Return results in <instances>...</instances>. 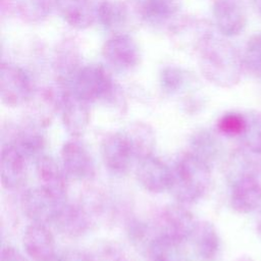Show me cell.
Here are the masks:
<instances>
[{
    "mask_svg": "<svg viewBox=\"0 0 261 261\" xmlns=\"http://www.w3.org/2000/svg\"><path fill=\"white\" fill-rule=\"evenodd\" d=\"M199 49L200 67L210 83L229 88L240 82L244 69L243 57L229 42L209 34Z\"/></svg>",
    "mask_w": 261,
    "mask_h": 261,
    "instance_id": "obj_1",
    "label": "cell"
},
{
    "mask_svg": "<svg viewBox=\"0 0 261 261\" xmlns=\"http://www.w3.org/2000/svg\"><path fill=\"white\" fill-rule=\"evenodd\" d=\"M211 177V165L189 151L171 167L169 191L180 204H193L208 192Z\"/></svg>",
    "mask_w": 261,
    "mask_h": 261,
    "instance_id": "obj_2",
    "label": "cell"
},
{
    "mask_svg": "<svg viewBox=\"0 0 261 261\" xmlns=\"http://www.w3.org/2000/svg\"><path fill=\"white\" fill-rule=\"evenodd\" d=\"M87 102H113L116 98L111 77L101 65L91 64L75 70L66 89Z\"/></svg>",
    "mask_w": 261,
    "mask_h": 261,
    "instance_id": "obj_3",
    "label": "cell"
},
{
    "mask_svg": "<svg viewBox=\"0 0 261 261\" xmlns=\"http://www.w3.org/2000/svg\"><path fill=\"white\" fill-rule=\"evenodd\" d=\"M196 222L191 211L182 204L168 205L157 217L158 234L182 245L191 239Z\"/></svg>",
    "mask_w": 261,
    "mask_h": 261,
    "instance_id": "obj_4",
    "label": "cell"
},
{
    "mask_svg": "<svg viewBox=\"0 0 261 261\" xmlns=\"http://www.w3.org/2000/svg\"><path fill=\"white\" fill-rule=\"evenodd\" d=\"M0 95L3 104L17 107L34 96V88L30 76L21 68L12 64H2L0 76Z\"/></svg>",
    "mask_w": 261,
    "mask_h": 261,
    "instance_id": "obj_5",
    "label": "cell"
},
{
    "mask_svg": "<svg viewBox=\"0 0 261 261\" xmlns=\"http://www.w3.org/2000/svg\"><path fill=\"white\" fill-rule=\"evenodd\" d=\"M60 156L63 170L67 176L79 181L94 178L95 162L83 143L75 139L66 141L61 148Z\"/></svg>",
    "mask_w": 261,
    "mask_h": 261,
    "instance_id": "obj_6",
    "label": "cell"
},
{
    "mask_svg": "<svg viewBox=\"0 0 261 261\" xmlns=\"http://www.w3.org/2000/svg\"><path fill=\"white\" fill-rule=\"evenodd\" d=\"M100 149L103 163L109 171L120 175L128 171L135 157L123 132L106 135L101 141Z\"/></svg>",
    "mask_w": 261,
    "mask_h": 261,
    "instance_id": "obj_7",
    "label": "cell"
},
{
    "mask_svg": "<svg viewBox=\"0 0 261 261\" xmlns=\"http://www.w3.org/2000/svg\"><path fill=\"white\" fill-rule=\"evenodd\" d=\"M105 61L117 71H126L138 65L140 51L137 43L126 35H115L107 40L102 50Z\"/></svg>",
    "mask_w": 261,
    "mask_h": 261,
    "instance_id": "obj_8",
    "label": "cell"
},
{
    "mask_svg": "<svg viewBox=\"0 0 261 261\" xmlns=\"http://www.w3.org/2000/svg\"><path fill=\"white\" fill-rule=\"evenodd\" d=\"M93 217L80 204L60 203L52 223L62 234L70 238H79L86 234L92 225Z\"/></svg>",
    "mask_w": 261,
    "mask_h": 261,
    "instance_id": "obj_9",
    "label": "cell"
},
{
    "mask_svg": "<svg viewBox=\"0 0 261 261\" xmlns=\"http://www.w3.org/2000/svg\"><path fill=\"white\" fill-rule=\"evenodd\" d=\"M59 204L60 202H57L41 187L25 190L20 198L23 214L35 223L52 222Z\"/></svg>",
    "mask_w": 261,
    "mask_h": 261,
    "instance_id": "obj_10",
    "label": "cell"
},
{
    "mask_svg": "<svg viewBox=\"0 0 261 261\" xmlns=\"http://www.w3.org/2000/svg\"><path fill=\"white\" fill-rule=\"evenodd\" d=\"M136 175L139 184L153 194L169 191L171 182V168L160 158L149 156L139 160Z\"/></svg>",
    "mask_w": 261,
    "mask_h": 261,
    "instance_id": "obj_11",
    "label": "cell"
},
{
    "mask_svg": "<svg viewBox=\"0 0 261 261\" xmlns=\"http://www.w3.org/2000/svg\"><path fill=\"white\" fill-rule=\"evenodd\" d=\"M59 109L66 132L73 137L82 136L90 122L89 102L65 90L61 95Z\"/></svg>",
    "mask_w": 261,
    "mask_h": 261,
    "instance_id": "obj_12",
    "label": "cell"
},
{
    "mask_svg": "<svg viewBox=\"0 0 261 261\" xmlns=\"http://www.w3.org/2000/svg\"><path fill=\"white\" fill-rule=\"evenodd\" d=\"M22 245L28 256L35 261H53L56 257L55 240L46 224L32 222L28 225Z\"/></svg>",
    "mask_w": 261,
    "mask_h": 261,
    "instance_id": "obj_13",
    "label": "cell"
},
{
    "mask_svg": "<svg viewBox=\"0 0 261 261\" xmlns=\"http://www.w3.org/2000/svg\"><path fill=\"white\" fill-rule=\"evenodd\" d=\"M28 159L12 144H3L1 147L0 177L5 190L19 189L27 178Z\"/></svg>",
    "mask_w": 261,
    "mask_h": 261,
    "instance_id": "obj_14",
    "label": "cell"
},
{
    "mask_svg": "<svg viewBox=\"0 0 261 261\" xmlns=\"http://www.w3.org/2000/svg\"><path fill=\"white\" fill-rule=\"evenodd\" d=\"M35 164L40 187L57 202H64L67 196L66 178L55 159L44 154Z\"/></svg>",
    "mask_w": 261,
    "mask_h": 261,
    "instance_id": "obj_15",
    "label": "cell"
},
{
    "mask_svg": "<svg viewBox=\"0 0 261 261\" xmlns=\"http://www.w3.org/2000/svg\"><path fill=\"white\" fill-rule=\"evenodd\" d=\"M213 17L220 34L226 37L241 34L247 22L246 13L236 0H215Z\"/></svg>",
    "mask_w": 261,
    "mask_h": 261,
    "instance_id": "obj_16",
    "label": "cell"
},
{
    "mask_svg": "<svg viewBox=\"0 0 261 261\" xmlns=\"http://www.w3.org/2000/svg\"><path fill=\"white\" fill-rule=\"evenodd\" d=\"M231 207L240 213H249L261 204V184L251 173L241 175L233 181L230 193Z\"/></svg>",
    "mask_w": 261,
    "mask_h": 261,
    "instance_id": "obj_17",
    "label": "cell"
},
{
    "mask_svg": "<svg viewBox=\"0 0 261 261\" xmlns=\"http://www.w3.org/2000/svg\"><path fill=\"white\" fill-rule=\"evenodd\" d=\"M195 253L204 261H213L220 251V238L213 223L207 220L196 222L191 239Z\"/></svg>",
    "mask_w": 261,
    "mask_h": 261,
    "instance_id": "obj_18",
    "label": "cell"
},
{
    "mask_svg": "<svg viewBox=\"0 0 261 261\" xmlns=\"http://www.w3.org/2000/svg\"><path fill=\"white\" fill-rule=\"evenodd\" d=\"M42 128L28 121L24 125L16 128L14 138L10 144L14 145L29 160H35V162L43 156V151L46 147V140L42 133Z\"/></svg>",
    "mask_w": 261,
    "mask_h": 261,
    "instance_id": "obj_19",
    "label": "cell"
},
{
    "mask_svg": "<svg viewBox=\"0 0 261 261\" xmlns=\"http://www.w3.org/2000/svg\"><path fill=\"white\" fill-rule=\"evenodd\" d=\"M55 5L64 21L75 29L89 28L97 16L90 0H56Z\"/></svg>",
    "mask_w": 261,
    "mask_h": 261,
    "instance_id": "obj_20",
    "label": "cell"
},
{
    "mask_svg": "<svg viewBox=\"0 0 261 261\" xmlns=\"http://www.w3.org/2000/svg\"><path fill=\"white\" fill-rule=\"evenodd\" d=\"M130 145L134 157L138 160L153 155L156 135L153 127L143 121L130 123L123 132Z\"/></svg>",
    "mask_w": 261,
    "mask_h": 261,
    "instance_id": "obj_21",
    "label": "cell"
},
{
    "mask_svg": "<svg viewBox=\"0 0 261 261\" xmlns=\"http://www.w3.org/2000/svg\"><path fill=\"white\" fill-rule=\"evenodd\" d=\"M179 6V0H144L140 14L148 23L162 24L178 12Z\"/></svg>",
    "mask_w": 261,
    "mask_h": 261,
    "instance_id": "obj_22",
    "label": "cell"
},
{
    "mask_svg": "<svg viewBox=\"0 0 261 261\" xmlns=\"http://www.w3.org/2000/svg\"><path fill=\"white\" fill-rule=\"evenodd\" d=\"M148 253L151 261H188L181 252V245L162 236L151 242Z\"/></svg>",
    "mask_w": 261,
    "mask_h": 261,
    "instance_id": "obj_23",
    "label": "cell"
},
{
    "mask_svg": "<svg viewBox=\"0 0 261 261\" xmlns=\"http://www.w3.org/2000/svg\"><path fill=\"white\" fill-rule=\"evenodd\" d=\"M193 154L211 165L219 152L216 138L208 130H198L191 139V150Z\"/></svg>",
    "mask_w": 261,
    "mask_h": 261,
    "instance_id": "obj_24",
    "label": "cell"
},
{
    "mask_svg": "<svg viewBox=\"0 0 261 261\" xmlns=\"http://www.w3.org/2000/svg\"><path fill=\"white\" fill-rule=\"evenodd\" d=\"M97 16L108 29H115L124 23L126 9L123 3L117 0H105L97 8Z\"/></svg>",
    "mask_w": 261,
    "mask_h": 261,
    "instance_id": "obj_25",
    "label": "cell"
},
{
    "mask_svg": "<svg viewBox=\"0 0 261 261\" xmlns=\"http://www.w3.org/2000/svg\"><path fill=\"white\" fill-rule=\"evenodd\" d=\"M242 57L244 69L254 77L261 79V33L248 40Z\"/></svg>",
    "mask_w": 261,
    "mask_h": 261,
    "instance_id": "obj_26",
    "label": "cell"
},
{
    "mask_svg": "<svg viewBox=\"0 0 261 261\" xmlns=\"http://www.w3.org/2000/svg\"><path fill=\"white\" fill-rule=\"evenodd\" d=\"M247 126L242 135L246 147L252 152L261 153V113L257 111L246 115Z\"/></svg>",
    "mask_w": 261,
    "mask_h": 261,
    "instance_id": "obj_27",
    "label": "cell"
},
{
    "mask_svg": "<svg viewBox=\"0 0 261 261\" xmlns=\"http://www.w3.org/2000/svg\"><path fill=\"white\" fill-rule=\"evenodd\" d=\"M217 126L218 129L226 136H242L247 126L246 115L237 112L226 113L220 117Z\"/></svg>",
    "mask_w": 261,
    "mask_h": 261,
    "instance_id": "obj_28",
    "label": "cell"
},
{
    "mask_svg": "<svg viewBox=\"0 0 261 261\" xmlns=\"http://www.w3.org/2000/svg\"><path fill=\"white\" fill-rule=\"evenodd\" d=\"M92 261H123L125 260L123 249L115 242H106L90 252Z\"/></svg>",
    "mask_w": 261,
    "mask_h": 261,
    "instance_id": "obj_29",
    "label": "cell"
},
{
    "mask_svg": "<svg viewBox=\"0 0 261 261\" xmlns=\"http://www.w3.org/2000/svg\"><path fill=\"white\" fill-rule=\"evenodd\" d=\"M148 226L145 223H142L139 220H133L128 224L127 233L129 237V240L134 243V245L141 247L143 245H148V248L153 241V239H150Z\"/></svg>",
    "mask_w": 261,
    "mask_h": 261,
    "instance_id": "obj_30",
    "label": "cell"
},
{
    "mask_svg": "<svg viewBox=\"0 0 261 261\" xmlns=\"http://www.w3.org/2000/svg\"><path fill=\"white\" fill-rule=\"evenodd\" d=\"M161 82L163 90L169 94H172L181 88L184 84V76L178 69L170 67L162 72Z\"/></svg>",
    "mask_w": 261,
    "mask_h": 261,
    "instance_id": "obj_31",
    "label": "cell"
},
{
    "mask_svg": "<svg viewBox=\"0 0 261 261\" xmlns=\"http://www.w3.org/2000/svg\"><path fill=\"white\" fill-rule=\"evenodd\" d=\"M54 261H92V257L90 252L77 249H69L56 256Z\"/></svg>",
    "mask_w": 261,
    "mask_h": 261,
    "instance_id": "obj_32",
    "label": "cell"
},
{
    "mask_svg": "<svg viewBox=\"0 0 261 261\" xmlns=\"http://www.w3.org/2000/svg\"><path fill=\"white\" fill-rule=\"evenodd\" d=\"M1 261H27L21 253L11 246H3Z\"/></svg>",
    "mask_w": 261,
    "mask_h": 261,
    "instance_id": "obj_33",
    "label": "cell"
},
{
    "mask_svg": "<svg viewBox=\"0 0 261 261\" xmlns=\"http://www.w3.org/2000/svg\"><path fill=\"white\" fill-rule=\"evenodd\" d=\"M253 6L256 9V11L261 14V0H252Z\"/></svg>",
    "mask_w": 261,
    "mask_h": 261,
    "instance_id": "obj_34",
    "label": "cell"
},
{
    "mask_svg": "<svg viewBox=\"0 0 261 261\" xmlns=\"http://www.w3.org/2000/svg\"><path fill=\"white\" fill-rule=\"evenodd\" d=\"M123 261H129V260H127V259H125V260H123Z\"/></svg>",
    "mask_w": 261,
    "mask_h": 261,
    "instance_id": "obj_35",
    "label": "cell"
},
{
    "mask_svg": "<svg viewBox=\"0 0 261 261\" xmlns=\"http://www.w3.org/2000/svg\"><path fill=\"white\" fill-rule=\"evenodd\" d=\"M53 261H54V260H53Z\"/></svg>",
    "mask_w": 261,
    "mask_h": 261,
    "instance_id": "obj_36",
    "label": "cell"
}]
</instances>
